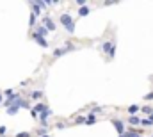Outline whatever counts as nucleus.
<instances>
[{"label": "nucleus", "instance_id": "nucleus-1", "mask_svg": "<svg viewBox=\"0 0 153 137\" xmlns=\"http://www.w3.org/2000/svg\"><path fill=\"white\" fill-rule=\"evenodd\" d=\"M61 23H62V27L70 32V34H73V31H75V23H73V18L70 16V14H61Z\"/></svg>", "mask_w": 153, "mask_h": 137}, {"label": "nucleus", "instance_id": "nucleus-2", "mask_svg": "<svg viewBox=\"0 0 153 137\" xmlns=\"http://www.w3.org/2000/svg\"><path fill=\"white\" fill-rule=\"evenodd\" d=\"M45 25H46V31H55V25L50 18H45Z\"/></svg>", "mask_w": 153, "mask_h": 137}, {"label": "nucleus", "instance_id": "nucleus-3", "mask_svg": "<svg viewBox=\"0 0 153 137\" xmlns=\"http://www.w3.org/2000/svg\"><path fill=\"white\" fill-rule=\"evenodd\" d=\"M114 127H116V130H117L119 134H123V132H125V127H123V123H121V121L114 119Z\"/></svg>", "mask_w": 153, "mask_h": 137}, {"label": "nucleus", "instance_id": "nucleus-4", "mask_svg": "<svg viewBox=\"0 0 153 137\" xmlns=\"http://www.w3.org/2000/svg\"><path fill=\"white\" fill-rule=\"evenodd\" d=\"M34 39L38 41V43H39V45H41V46H45V48L48 46V43L45 41V37H41V36H38V34H34Z\"/></svg>", "mask_w": 153, "mask_h": 137}, {"label": "nucleus", "instance_id": "nucleus-5", "mask_svg": "<svg viewBox=\"0 0 153 137\" xmlns=\"http://www.w3.org/2000/svg\"><path fill=\"white\" fill-rule=\"evenodd\" d=\"M128 123H130V125H139V123H141V119H139V118H135V116H132V118L128 119Z\"/></svg>", "mask_w": 153, "mask_h": 137}, {"label": "nucleus", "instance_id": "nucleus-6", "mask_svg": "<svg viewBox=\"0 0 153 137\" xmlns=\"http://www.w3.org/2000/svg\"><path fill=\"white\" fill-rule=\"evenodd\" d=\"M137 110H139V107H137V105H132V107H128V112H130L132 116H134V114H135Z\"/></svg>", "mask_w": 153, "mask_h": 137}, {"label": "nucleus", "instance_id": "nucleus-7", "mask_svg": "<svg viewBox=\"0 0 153 137\" xmlns=\"http://www.w3.org/2000/svg\"><path fill=\"white\" fill-rule=\"evenodd\" d=\"M50 114H52V112H50V109H45V112H43V114H41V119H43V121H45V119H46V118H48V116H50Z\"/></svg>", "mask_w": 153, "mask_h": 137}, {"label": "nucleus", "instance_id": "nucleus-8", "mask_svg": "<svg viewBox=\"0 0 153 137\" xmlns=\"http://www.w3.org/2000/svg\"><path fill=\"white\" fill-rule=\"evenodd\" d=\"M87 13H89V9H87V7H82V9L78 11V16H85Z\"/></svg>", "mask_w": 153, "mask_h": 137}, {"label": "nucleus", "instance_id": "nucleus-9", "mask_svg": "<svg viewBox=\"0 0 153 137\" xmlns=\"http://www.w3.org/2000/svg\"><path fill=\"white\" fill-rule=\"evenodd\" d=\"M34 34H38V36H41V37H43V36L46 34V29H43V27H39V29H38V32H34Z\"/></svg>", "mask_w": 153, "mask_h": 137}, {"label": "nucleus", "instance_id": "nucleus-10", "mask_svg": "<svg viewBox=\"0 0 153 137\" xmlns=\"http://www.w3.org/2000/svg\"><path fill=\"white\" fill-rule=\"evenodd\" d=\"M111 46H114V45H112V41H109V43H105V45H103V46H102V48H103V50H105V52H107V50H109V48H111Z\"/></svg>", "mask_w": 153, "mask_h": 137}, {"label": "nucleus", "instance_id": "nucleus-11", "mask_svg": "<svg viewBox=\"0 0 153 137\" xmlns=\"http://www.w3.org/2000/svg\"><path fill=\"white\" fill-rule=\"evenodd\" d=\"M141 123H143V125H146V127H150V125H152L153 121H152V119H143Z\"/></svg>", "mask_w": 153, "mask_h": 137}, {"label": "nucleus", "instance_id": "nucleus-12", "mask_svg": "<svg viewBox=\"0 0 153 137\" xmlns=\"http://www.w3.org/2000/svg\"><path fill=\"white\" fill-rule=\"evenodd\" d=\"M143 112H146V114H152L153 109H152V107H144V109H143Z\"/></svg>", "mask_w": 153, "mask_h": 137}, {"label": "nucleus", "instance_id": "nucleus-13", "mask_svg": "<svg viewBox=\"0 0 153 137\" xmlns=\"http://www.w3.org/2000/svg\"><path fill=\"white\" fill-rule=\"evenodd\" d=\"M39 96H41V91H36V93H32V98H34V100H38Z\"/></svg>", "mask_w": 153, "mask_h": 137}, {"label": "nucleus", "instance_id": "nucleus-14", "mask_svg": "<svg viewBox=\"0 0 153 137\" xmlns=\"http://www.w3.org/2000/svg\"><path fill=\"white\" fill-rule=\"evenodd\" d=\"M94 121H96V119H94L93 116H89V118H87V123H89V125H91V123H94Z\"/></svg>", "mask_w": 153, "mask_h": 137}, {"label": "nucleus", "instance_id": "nucleus-15", "mask_svg": "<svg viewBox=\"0 0 153 137\" xmlns=\"http://www.w3.org/2000/svg\"><path fill=\"white\" fill-rule=\"evenodd\" d=\"M144 100H153V93H150V95H146V96H144Z\"/></svg>", "mask_w": 153, "mask_h": 137}, {"label": "nucleus", "instance_id": "nucleus-16", "mask_svg": "<svg viewBox=\"0 0 153 137\" xmlns=\"http://www.w3.org/2000/svg\"><path fill=\"white\" fill-rule=\"evenodd\" d=\"M16 137H30V134H25V132H23V134H18Z\"/></svg>", "mask_w": 153, "mask_h": 137}, {"label": "nucleus", "instance_id": "nucleus-17", "mask_svg": "<svg viewBox=\"0 0 153 137\" xmlns=\"http://www.w3.org/2000/svg\"><path fill=\"white\" fill-rule=\"evenodd\" d=\"M126 137H139L137 134H134V132H130V134H126Z\"/></svg>", "mask_w": 153, "mask_h": 137}, {"label": "nucleus", "instance_id": "nucleus-18", "mask_svg": "<svg viewBox=\"0 0 153 137\" xmlns=\"http://www.w3.org/2000/svg\"><path fill=\"white\" fill-rule=\"evenodd\" d=\"M0 102H2V96H0Z\"/></svg>", "mask_w": 153, "mask_h": 137}, {"label": "nucleus", "instance_id": "nucleus-19", "mask_svg": "<svg viewBox=\"0 0 153 137\" xmlns=\"http://www.w3.org/2000/svg\"><path fill=\"white\" fill-rule=\"evenodd\" d=\"M45 137H50V136H45Z\"/></svg>", "mask_w": 153, "mask_h": 137}]
</instances>
